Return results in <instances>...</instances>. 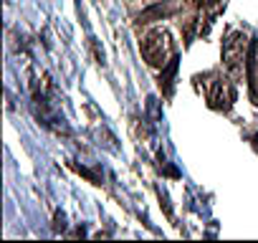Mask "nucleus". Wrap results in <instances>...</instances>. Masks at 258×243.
<instances>
[{
	"label": "nucleus",
	"instance_id": "obj_1",
	"mask_svg": "<svg viewBox=\"0 0 258 243\" xmlns=\"http://www.w3.org/2000/svg\"><path fill=\"white\" fill-rule=\"evenodd\" d=\"M142 56L150 66H165L167 58L172 56V41H170V33L162 31V28H155L150 31L145 38H142Z\"/></svg>",
	"mask_w": 258,
	"mask_h": 243
},
{
	"label": "nucleus",
	"instance_id": "obj_2",
	"mask_svg": "<svg viewBox=\"0 0 258 243\" xmlns=\"http://www.w3.org/2000/svg\"><path fill=\"white\" fill-rule=\"evenodd\" d=\"M248 51H250V41H245L243 33H230L228 41L223 43V58H225V66H228L233 74H238L240 66L245 64L243 58L248 56Z\"/></svg>",
	"mask_w": 258,
	"mask_h": 243
},
{
	"label": "nucleus",
	"instance_id": "obj_3",
	"mask_svg": "<svg viewBox=\"0 0 258 243\" xmlns=\"http://www.w3.org/2000/svg\"><path fill=\"white\" fill-rule=\"evenodd\" d=\"M233 101H235V89H233L230 81H225V79L210 81V86H208V104H210L213 109L228 111V109L233 106Z\"/></svg>",
	"mask_w": 258,
	"mask_h": 243
},
{
	"label": "nucleus",
	"instance_id": "obj_4",
	"mask_svg": "<svg viewBox=\"0 0 258 243\" xmlns=\"http://www.w3.org/2000/svg\"><path fill=\"white\" fill-rule=\"evenodd\" d=\"M175 74H177V58L172 56L165 66H162V74H160V89L170 96L172 94V79H175Z\"/></svg>",
	"mask_w": 258,
	"mask_h": 243
},
{
	"label": "nucleus",
	"instance_id": "obj_5",
	"mask_svg": "<svg viewBox=\"0 0 258 243\" xmlns=\"http://www.w3.org/2000/svg\"><path fill=\"white\" fill-rule=\"evenodd\" d=\"M192 6L208 11L210 16H215V13H220V11L225 8V0H192Z\"/></svg>",
	"mask_w": 258,
	"mask_h": 243
},
{
	"label": "nucleus",
	"instance_id": "obj_6",
	"mask_svg": "<svg viewBox=\"0 0 258 243\" xmlns=\"http://www.w3.org/2000/svg\"><path fill=\"white\" fill-rule=\"evenodd\" d=\"M170 11L167 8H162V6H152L150 11H145L142 16H140V23H152V21H157V18H165Z\"/></svg>",
	"mask_w": 258,
	"mask_h": 243
},
{
	"label": "nucleus",
	"instance_id": "obj_7",
	"mask_svg": "<svg viewBox=\"0 0 258 243\" xmlns=\"http://www.w3.org/2000/svg\"><path fill=\"white\" fill-rule=\"evenodd\" d=\"M74 170H76L79 175H84L86 180H91L94 185H99V175H96V172H91V170H86V167H79V165H74Z\"/></svg>",
	"mask_w": 258,
	"mask_h": 243
},
{
	"label": "nucleus",
	"instance_id": "obj_8",
	"mask_svg": "<svg viewBox=\"0 0 258 243\" xmlns=\"http://www.w3.org/2000/svg\"><path fill=\"white\" fill-rule=\"evenodd\" d=\"M165 172H167V175H170V177H177V175H180V172H177V170H175V167H167V170H165Z\"/></svg>",
	"mask_w": 258,
	"mask_h": 243
},
{
	"label": "nucleus",
	"instance_id": "obj_9",
	"mask_svg": "<svg viewBox=\"0 0 258 243\" xmlns=\"http://www.w3.org/2000/svg\"><path fill=\"white\" fill-rule=\"evenodd\" d=\"M253 147H255V150H258V135H255V137H253Z\"/></svg>",
	"mask_w": 258,
	"mask_h": 243
}]
</instances>
